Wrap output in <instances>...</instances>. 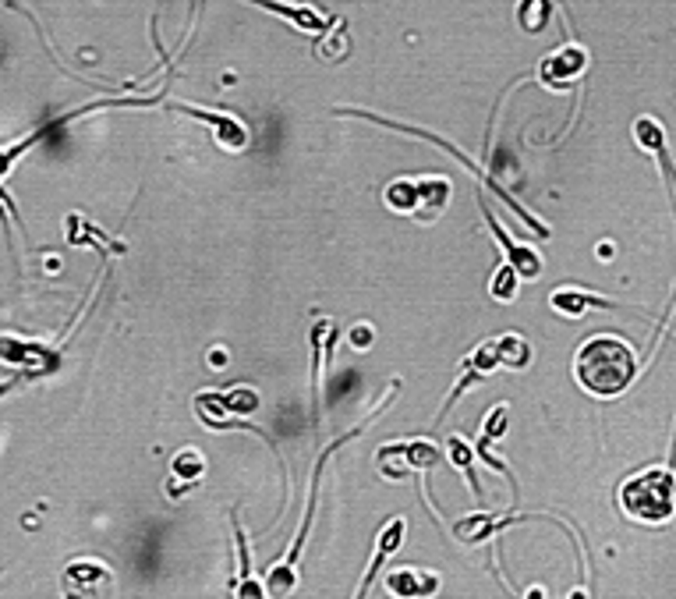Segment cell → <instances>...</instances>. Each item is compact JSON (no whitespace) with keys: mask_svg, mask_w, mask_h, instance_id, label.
Masks as SVG:
<instances>
[{"mask_svg":"<svg viewBox=\"0 0 676 599\" xmlns=\"http://www.w3.org/2000/svg\"><path fill=\"white\" fill-rule=\"evenodd\" d=\"M414 192H418V202H414V220H422V224H432V220H440V213H443V206L450 202V181L447 178H418L414 181Z\"/></svg>","mask_w":676,"mask_h":599,"instance_id":"obj_8","label":"cell"},{"mask_svg":"<svg viewBox=\"0 0 676 599\" xmlns=\"http://www.w3.org/2000/svg\"><path fill=\"white\" fill-rule=\"evenodd\" d=\"M493 344H496V355H500L503 369H528L531 365V344L520 334H503Z\"/></svg>","mask_w":676,"mask_h":599,"instance_id":"obj_14","label":"cell"},{"mask_svg":"<svg viewBox=\"0 0 676 599\" xmlns=\"http://www.w3.org/2000/svg\"><path fill=\"white\" fill-rule=\"evenodd\" d=\"M485 213V224H489V231L496 235V241H500V248L510 255V266L520 273V281H538L542 277V255L535 252V248H528V245H520L517 238H510L507 231H503V224L489 213V210H482Z\"/></svg>","mask_w":676,"mask_h":599,"instance_id":"obj_5","label":"cell"},{"mask_svg":"<svg viewBox=\"0 0 676 599\" xmlns=\"http://www.w3.org/2000/svg\"><path fill=\"white\" fill-rule=\"evenodd\" d=\"M224 405L227 416H252V412H259V394L248 390V387H237V390L224 394ZM227 425H237V422L227 419Z\"/></svg>","mask_w":676,"mask_h":599,"instance_id":"obj_19","label":"cell"},{"mask_svg":"<svg viewBox=\"0 0 676 599\" xmlns=\"http://www.w3.org/2000/svg\"><path fill=\"white\" fill-rule=\"evenodd\" d=\"M549 301H553V308H556L560 316H570V319L584 316L592 305L613 308V301H602V299H595V295H588V291H574V288H556V291L549 295Z\"/></svg>","mask_w":676,"mask_h":599,"instance_id":"obj_13","label":"cell"},{"mask_svg":"<svg viewBox=\"0 0 676 599\" xmlns=\"http://www.w3.org/2000/svg\"><path fill=\"white\" fill-rule=\"evenodd\" d=\"M584 64H588V54H584L581 47L566 43V47H560L556 54H549V58L538 64V78H542L546 85H553V89H566V85L584 71Z\"/></svg>","mask_w":676,"mask_h":599,"instance_id":"obj_6","label":"cell"},{"mask_svg":"<svg viewBox=\"0 0 676 599\" xmlns=\"http://www.w3.org/2000/svg\"><path fill=\"white\" fill-rule=\"evenodd\" d=\"M440 589V578L418 568H396L390 575V593L394 596H432Z\"/></svg>","mask_w":676,"mask_h":599,"instance_id":"obj_11","label":"cell"},{"mask_svg":"<svg viewBox=\"0 0 676 599\" xmlns=\"http://www.w3.org/2000/svg\"><path fill=\"white\" fill-rule=\"evenodd\" d=\"M387 454H394L396 465H400V476L407 472H429V469H440L443 461V451L432 443V440H411V443H390L383 447Z\"/></svg>","mask_w":676,"mask_h":599,"instance_id":"obj_7","label":"cell"},{"mask_svg":"<svg viewBox=\"0 0 676 599\" xmlns=\"http://www.w3.org/2000/svg\"><path fill=\"white\" fill-rule=\"evenodd\" d=\"M173 476L177 479H184V482H195V479H202V472H206V461L199 458V451H181L177 458H173Z\"/></svg>","mask_w":676,"mask_h":599,"instance_id":"obj_22","label":"cell"},{"mask_svg":"<svg viewBox=\"0 0 676 599\" xmlns=\"http://www.w3.org/2000/svg\"><path fill=\"white\" fill-rule=\"evenodd\" d=\"M372 341H376V330H372V323H354V326L347 330V344H351L354 352H365V348H372Z\"/></svg>","mask_w":676,"mask_h":599,"instance_id":"obj_23","label":"cell"},{"mask_svg":"<svg viewBox=\"0 0 676 599\" xmlns=\"http://www.w3.org/2000/svg\"><path fill=\"white\" fill-rule=\"evenodd\" d=\"M209 355H213V359H209L213 365H224V362H227V355L220 352V348H217V352H209Z\"/></svg>","mask_w":676,"mask_h":599,"instance_id":"obj_24","label":"cell"},{"mask_svg":"<svg viewBox=\"0 0 676 599\" xmlns=\"http://www.w3.org/2000/svg\"><path fill=\"white\" fill-rule=\"evenodd\" d=\"M620 504L627 518L641 525H663L676 514V476L670 469H641L620 486Z\"/></svg>","mask_w":676,"mask_h":599,"instance_id":"obj_2","label":"cell"},{"mask_svg":"<svg viewBox=\"0 0 676 599\" xmlns=\"http://www.w3.org/2000/svg\"><path fill=\"white\" fill-rule=\"evenodd\" d=\"M40 355H47V352L36 348V344H25V341H18V337H0V359L4 362L29 365V362H36Z\"/></svg>","mask_w":676,"mask_h":599,"instance_id":"obj_20","label":"cell"},{"mask_svg":"<svg viewBox=\"0 0 676 599\" xmlns=\"http://www.w3.org/2000/svg\"><path fill=\"white\" fill-rule=\"evenodd\" d=\"M177 111L206 121V124L213 128V135H217V146L227 149V153H241V149H248V142H252L248 128L237 118H230V114H217V111H206V107H188V103H177Z\"/></svg>","mask_w":676,"mask_h":599,"instance_id":"obj_4","label":"cell"},{"mask_svg":"<svg viewBox=\"0 0 676 599\" xmlns=\"http://www.w3.org/2000/svg\"><path fill=\"white\" fill-rule=\"evenodd\" d=\"M252 4H259V7H266V11L287 18V22L298 25L301 32H323V25H326V18H323L319 11H312V7H290V4H277V0H252Z\"/></svg>","mask_w":676,"mask_h":599,"instance_id":"obj_12","label":"cell"},{"mask_svg":"<svg viewBox=\"0 0 676 599\" xmlns=\"http://www.w3.org/2000/svg\"><path fill=\"white\" fill-rule=\"evenodd\" d=\"M334 344H337V326L330 323V319H319L316 326H312V387H316V401L323 405V369H326V362H330V352H334Z\"/></svg>","mask_w":676,"mask_h":599,"instance_id":"obj_10","label":"cell"},{"mask_svg":"<svg viewBox=\"0 0 676 599\" xmlns=\"http://www.w3.org/2000/svg\"><path fill=\"white\" fill-rule=\"evenodd\" d=\"M517 281H520V273L513 270V266H500L496 270V277H493V284H489V295L496 301H513L517 299Z\"/></svg>","mask_w":676,"mask_h":599,"instance_id":"obj_21","label":"cell"},{"mask_svg":"<svg viewBox=\"0 0 676 599\" xmlns=\"http://www.w3.org/2000/svg\"><path fill=\"white\" fill-rule=\"evenodd\" d=\"M383 202H387V210H394V213H404V217H411V213H414V202H418L414 181H407V178L390 181V184H387V192H383Z\"/></svg>","mask_w":676,"mask_h":599,"instance_id":"obj_15","label":"cell"},{"mask_svg":"<svg viewBox=\"0 0 676 599\" xmlns=\"http://www.w3.org/2000/svg\"><path fill=\"white\" fill-rule=\"evenodd\" d=\"M634 142H637L645 153L663 156V149H666V131H663V124L655 118H637L634 121Z\"/></svg>","mask_w":676,"mask_h":599,"instance_id":"obj_16","label":"cell"},{"mask_svg":"<svg viewBox=\"0 0 676 599\" xmlns=\"http://www.w3.org/2000/svg\"><path fill=\"white\" fill-rule=\"evenodd\" d=\"M113 586V575L100 560H75L64 568V593L67 596H100Z\"/></svg>","mask_w":676,"mask_h":599,"instance_id":"obj_3","label":"cell"},{"mask_svg":"<svg viewBox=\"0 0 676 599\" xmlns=\"http://www.w3.org/2000/svg\"><path fill=\"white\" fill-rule=\"evenodd\" d=\"M574 376H577V383L588 394H595V398H617L637 376V355H634V348L623 337L595 334V337H588L577 348Z\"/></svg>","mask_w":676,"mask_h":599,"instance_id":"obj_1","label":"cell"},{"mask_svg":"<svg viewBox=\"0 0 676 599\" xmlns=\"http://www.w3.org/2000/svg\"><path fill=\"white\" fill-rule=\"evenodd\" d=\"M447 454H450L453 465L460 469V476L471 482V489H475V493L482 496V486H478V479H475V469H471V465H475V454H471V447H467V443H464L460 436H450V440H447Z\"/></svg>","mask_w":676,"mask_h":599,"instance_id":"obj_18","label":"cell"},{"mask_svg":"<svg viewBox=\"0 0 676 599\" xmlns=\"http://www.w3.org/2000/svg\"><path fill=\"white\" fill-rule=\"evenodd\" d=\"M507 425H510V408L507 405H496L493 408V416L485 419V425H482V443H478V454L489 461V447L507 433Z\"/></svg>","mask_w":676,"mask_h":599,"instance_id":"obj_17","label":"cell"},{"mask_svg":"<svg viewBox=\"0 0 676 599\" xmlns=\"http://www.w3.org/2000/svg\"><path fill=\"white\" fill-rule=\"evenodd\" d=\"M404 536H407V522L404 518H390L387 525H383V532H379V542H376V557H372V564H369V571H365V578H361V589H358V596H365L369 593V586H372V578H376V571L390 560V553H396L400 550V542H404Z\"/></svg>","mask_w":676,"mask_h":599,"instance_id":"obj_9","label":"cell"}]
</instances>
